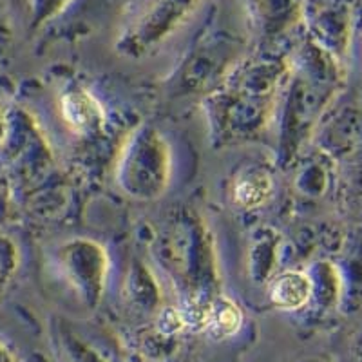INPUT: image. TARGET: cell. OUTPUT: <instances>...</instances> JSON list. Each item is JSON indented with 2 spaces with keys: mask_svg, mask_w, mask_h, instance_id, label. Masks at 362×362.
I'll use <instances>...</instances> for the list:
<instances>
[{
  "mask_svg": "<svg viewBox=\"0 0 362 362\" xmlns=\"http://www.w3.org/2000/svg\"><path fill=\"white\" fill-rule=\"evenodd\" d=\"M272 192V180L264 170H250L235 181L234 202L245 209L261 206Z\"/></svg>",
  "mask_w": 362,
  "mask_h": 362,
  "instance_id": "4",
  "label": "cell"
},
{
  "mask_svg": "<svg viewBox=\"0 0 362 362\" xmlns=\"http://www.w3.org/2000/svg\"><path fill=\"white\" fill-rule=\"evenodd\" d=\"M158 328H160L161 334L165 335H173L181 332V329L185 328L183 325V319H181L180 310L176 308H167L161 312L160 319H158Z\"/></svg>",
  "mask_w": 362,
  "mask_h": 362,
  "instance_id": "6",
  "label": "cell"
},
{
  "mask_svg": "<svg viewBox=\"0 0 362 362\" xmlns=\"http://www.w3.org/2000/svg\"><path fill=\"white\" fill-rule=\"evenodd\" d=\"M313 284L305 272H283L270 286L272 303L281 310H299L312 297Z\"/></svg>",
  "mask_w": 362,
  "mask_h": 362,
  "instance_id": "2",
  "label": "cell"
},
{
  "mask_svg": "<svg viewBox=\"0 0 362 362\" xmlns=\"http://www.w3.org/2000/svg\"><path fill=\"white\" fill-rule=\"evenodd\" d=\"M62 115L69 127L82 134L98 131L105 119L98 100L86 90H76V93H69L67 96H64Z\"/></svg>",
  "mask_w": 362,
  "mask_h": 362,
  "instance_id": "1",
  "label": "cell"
},
{
  "mask_svg": "<svg viewBox=\"0 0 362 362\" xmlns=\"http://www.w3.org/2000/svg\"><path fill=\"white\" fill-rule=\"evenodd\" d=\"M67 0H45V4L49 6V8H58V6H64Z\"/></svg>",
  "mask_w": 362,
  "mask_h": 362,
  "instance_id": "8",
  "label": "cell"
},
{
  "mask_svg": "<svg viewBox=\"0 0 362 362\" xmlns=\"http://www.w3.org/2000/svg\"><path fill=\"white\" fill-rule=\"evenodd\" d=\"M210 303L212 300L189 299L185 305L181 306L180 313L185 328L192 329V332H205L206 321H209Z\"/></svg>",
  "mask_w": 362,
  "mask_h": 362,
  "instance_id": "5",
  "label": "cell"
},
{
  "mask_svg": "<svg viewBox=\"0 0 362 362\" xmlns=\"http://www.w3.org/2000/svg\"><path fill=\"white\" fill-rule=\"evenodd\" d=\"M243 325V313L234 300L228 297H218L210 303L209 321L205 334L216 341H223L235 335Z\"/></svg>",
  "mask_w": 362,
  "mask_h": 362,
  "instance_id": "3",
  "label": "cell"
},
{
  "mask_svg": "<svg viewBox=\"0 0 362 362\" xmlns=\"http://www.w3.org/2000/svg\"><path fill=\"white\" fill-rule=\"evenodd\" d=\"M6 118H4V115H2V111H0V144H2V141H4V138H6Z\"/></svg>",
  "mask_w": 362,
  "mask_h": 362,
  "instance_id": "7",
  "label": "cell"
}]
</instances>
